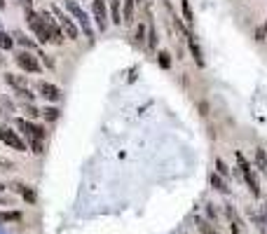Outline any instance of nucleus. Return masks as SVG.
<instances>
[{
    "instance_id": "72a5a7b5",
    "label": "nucleus",
    "mask_w": 267,
    "mask_h": 234,
    "mask_svg": "<svg viewBox=\"0 0 267 234\" xmlns=\"http://www.w3.org/2000/svg\"><path fill=\"white\" fill-rule=\"evenodd\" d=\"M17 2H19V5L24 7V12H26V10H33V0H17Z\"/></svg>"
},
{
    "instance_id": "4468645a",
    "label": "nucleus",
    "mask_w": 267,
    "mask_h": 234,
    "mask_svg": "<svg viewBox=\"0 0 267 234\" xmlns=\"http://www.w3.org/2000/svg\"><path fill=\"white\" fill-rule=\"evenodd\" d=\"M10 187L17 192V194H22L28 204H35V190H33L31 185H26V183H12Z\"/></svg>"
},
{
    "instance_id": "4be33fe9",
    "label": "nucleus",
    "mask_w": 267,
    "mask_h": 234,
    "mask_svg": "<svg viewBox=\"0 0 267 234\" xmlns=\"http://www.w3.org/2000/svg\"><path fill=\"white\" fill-rule=\"evenodd\" d=\"M59 117H61V110H59L56 106H45V108H43V119H45V122L54 124Z\"/></svg>"
},
{
    "instance_id": "dca6fc26",
    "label": "nucleus",
    "mask_w": 267,
    "mask_h": 234,
    "mask_svg": "<svg viewBox=\"0 0 267 234\" xmlns=\"http://www.w3.org/2000/svg\"><path fill=\"white\" fill-rule=\"evenodd\" d=\"M12 35H14V43H17V45H22L24 49H31V52H38V43H35V40H31V35H26V33H22V31H14Z\"/></svg>"
},
{
    "instance_id": "5701e85b",
    "label": "nucleus",
    "mask_w": 267,
    "mask_h": 234,
    "mask_svg": "<svg viewBox=\"0 0 267 234\" xmlns=\"http://www.w3.org/2000/svg\"><path fill=\"white\" fill-rule=\"evenodd\" d=\"M256 169L260 173H267V152L263 148H256Z\"/></svg>"
},
{
    "instance_id": "f257e3e1",
    "label": "nucleus",
    "mask_w": 267,
    "mask_h": 234,
    "mask_svg": "<svg viewBox=\"0 0 267 234\" xmlns=\"http://www.w3.org/2000/svg\"><path fill=\"white\" fill-rule=\"evenodd\" d=\"M235 160H237V169H239V173H242V178H244L248 192H251L253 197H260V183H258V176H256L253 164L246 160L244 152H239V150H235Z\"/></svg>"
},
{
    "instance_id": "2eb2a0df",
    "label": "nucleus",
    "mask_w": 267,
    "mask_h": 234,
    "mask_svg": "<svg viewBox=\"0 0 267 234\" xmlns=\"http://www.w3.org/2000/svg\"><path fill=\"white\" fill-rule=\"evenodd\" d=\"M136 5H139V0H124V12H122V23H124V26H134Z\"/></svg>"
},
{
    "instance_id": "bb28decb",
    "label": "nucleus",
    "mask_w": 267,
    "mask_h": 234,
    "mask_svg": "<svg viewBox=\"0 0 267 234\" xmlns=\"http://www.w3.org/2000/svg\"><path fill=\"white\" fill-rule=\"evenodd\" d=\"M19 220H22V213H19V211H0V225L19 223Z\"/></svg>"
},
{
    "instance_id": "39448f33",
    "label": "nucleus",
    "mask_w": 267,
    "mask_h": 234,
    "mask_svg": "<svg viewBox=\"0 0 267 234\" xmlns=\"http://www.w3.org/2000/svg\"><path fill=\"white\" fill-rule=\"evenodd\" d=\"M14 64L22 68L24 73L28 75H40L43 73V64H40V56L35 52H31V49H22V52L14 54Z\"/></svg>"
},
{
    "instance_id": "423d86ee",
    "label": "nucleus",
    "mask_w": 267,
    "mask_h": 234,
    "mask_svg": "<svg viewBox=\"0 0 267 234\" xmlns=\"http://www.w3.org/2000/svg\"><path fill=\"white\" fill-rule=\"evenodd\" d=\"M14 127H17V131L24 136V140H28V139H45L47 140V136H49L43 124H35L33 119H26V117H17V119H14Z\"/></svg>"
},
{
    "instance_id": "cd10ccee",
    "label": "nucleus",
    "mask_w": 267,
    "mask_h": 234,
    "mask_svg": "<svg viewBox=\"0 0 267 234\" xmlns=\"http://www.w3.org/2000/svg\"><path fill=\"white\" fill-rule=\"evenodd\" d=\"M14 45H17V43H14V35L0 31V49H12Z\"/></svg>"
},
{
    "instance_id": "f03ea898",
    "label": "nucleus",
    "mask_w": 267,
    "mask_h": 234,
    "mask_svg": "<svg viewBox=\"0 0 267 234\" xmlns=\"http://www.w3.org/2000/svg\"><path fill=\"white\" fill-rule=\"evenodd\" d=\"M64 10L73 17L75 22H77L80 31L85 33L89 40H94V38H97V35H94V28H92V19L87 17V12L80 7V2H77V0H64Z\"/></svg>"
},
{
    "instance_id": "c9c22d12",
    "label": "nucleus",
    "mask_w": 267,
    "mask_h": 234,
    "mask_svg": "<svg viewBox=\"0 0 267 234\" xmlns=\"http://www.w3.org/2000/svg\"><path fill=\"white\" fill-rule=\"evenodd\" d=\"M7 190V185H5V183H0V192H5Z\"/></svg>"
},
{
    "instance_id": "c756f323",
    "label": "nucleus",
    "mask_w": 267,
    "mask_h": 234,
    "mask_svg": "<svg viewBox=\"0 0 267 234\" xmlns=\"http://www.w3.org/2000/svg\"><path fill=\"white\" fill-rule=\"evenodd\" d=\"M216 171H218L223 178H227V176H230V169H227V164H225L220 157H216Z\"/></svg>"
},
{
    "instance_id": "b1692460",
    "label": "nucleus",
    "mask_w": 267,
    "mask_h": 234,
    "mask_svg": "<svg viewBox=\"0 0 267 234\" xmlns=\"http://www.w3.org/2000/svg\"><path fill=\"white\" fill-rule=\"evenodd\" d=\"M26 143H28V150L33 155H38V157L45 155V139H28Z\"/></svg>"
},
{
    "instance_id": "7ed1b4c3",
    "label": "nucleus",
    "mask_w": 267,
    "mask_h": 234,
    "mask_svg": "<svg viewBox=\"0 0 267 234\" xmlns=\"http://www.w3.org/2000/svg\"><path fill=\"white\" fill-rule=\"evenodd\" d=\"M24 19H26V26L31 28V33L35 35V40L40 45H52L49 43V31H47V26H45V19L40 12L35 10H26L24 12Z\"/></svg>"
},
{
    "instance_id": "2f4dec72",
    "label": "nucleus",
    "mask_w": 267,
    "mask_h": 234,
    "mask_svg": "<svg viewBox=\"0 0 267 234\" xmlns=\"http://www.w3.org/2000/svg\"><path fill=\"white\" fill-rule=\"evenodd\" d=\"M38 56L43 59V64L47 66V68H54V59H49V56H47V54H43V52H38Z\"/></svg>"
},
{
    "instance_id": "a878e982",
    "label": "nucleus",
    "mask_w": 267,
    "mask_h": 234,
    "mask_svg": "<svg viewBox=\"0 0 267 234\" xmlns=\"http://www.w3.org/2000/svg\"><path fill=\"white\" fill-rule=\"evenodd\" d=\"M14 94H17V98H22V101H26V103H33L35 101V92H33L31 87H24V89H14Z\"/></svg>"
},
{
    "instance_id": "6e6552de",
    "label": "nucleus",
    "mask_w": 267,
    "mask_h": 234,
    "mask_svg": "<svg viewBox=\"0 0 267 234\" xmlns=\"http://www.w3.org/2000/svg\"><path fill=\"white\" fill-rule=\"evenodd\" d=\"M92 17L97 22L98 31L106 33L110 28V10H108V0H92Z\"/></svg>"
},
{
    "instance_id": "f8f14e48",
    "label": "nucleus",
    "mask_w": 267,
    "mask_h": 234,
    "mask_svg": "<svg viewBox=\"0 0 267 234\" xmlns=\"http://www.w3.org/2000/svg\"><path fill=\"white\" fill-rule=\"evenodd\" d=\"M225 213H227V220H230L232 234H244V223H242V218L237 215L235 206H232V204H225Z\"/></svg>"
},
{
    "instance_id": "e433bc0d",
    "label": "nucleus",
    "mask_w": 267,
    "mask_h": 234,
    "mask_svg": "<svg viewBox=\"0 0 267 234\" xmlns=\"http://www.w3.org/2000/svg\"><path fill=\"white\" fill-rule=\"evenodd\" d=\"M0 66H5V56H2V52H0Z\"/></svg>"
},
{
    "instance_id": "393cba45",
    "label": "nucleus",
    "mask_w": 267,
    "mask_h": 234,
    "mask_svg": "<svg viewBox=\"0 0 267 234\" xmlns=\"http://www.w3.org/2000/svg\"><path fill=\"white\" fill-rule=\"evenodd\" d=\"M134 43H136V47H146V23H143V22L136 23V31H134Z\"/></svg>"
},
{
    "instance_id": "0eeeda50",
    "label": "nucleus",
    "mask_w": 267,
    "mask_h": 234,
    "mask_svg": "<svg viewBox=\"0 0 267 234\" xmlns=\"http://www.w3.org/2000/svg\"><path fill=\"white\" fill-rule=\"evenodd\" d=\"M0 140L7 145V148L17 150V152H28V143L24 140V136L19 131H14L7 124H0Z\"/></svg>"
},
{
    "instance_id": "7c9ffc66",
    "label": "nucleus",
    "mask_w": 267,
    "mask_h": 234,
    "mask_svg": "<svg viewBox=\"0 0 267 234\" xmlns=\"http://www.w3.org/2000/svg\"><path fill=\"white\" fill-rule=\"evenodd\" d=\"M157 64H160L162 68H171V56L167 52H160L157 54Z\"/></svg>"
},
{
    "instance_id": "1a4fd4ad",
    "label": "nucleus",
    "mask_w": 267,
    "mask_h": 234,
    "mask_svg": "<svg viewBox=\"0 0 267 234\" xmlns=\"http://www.w3.org/2000/svg\"><path fill=\"white\" fill-rule=\"evenodd\" d=\"M40 14H43L47 31H49V43L56 45V47H59V45H64L66 43V35H64V31H61L59 22H56V17L52 14V10H40Z\"/></svg>"
},
{
    "instance_id": "a211bd4d",
    "label": "nucleus",
    "mask_w": 267,
    "mask_h": 234,
    "mask_svg": "<svg viewBox=\"0 0 267 234\" xmlns=\"http://www.w3.org/2000/svg\"><path fill=\"white\" fill-rule=\"evenodd\" d=\"M108 10H110V22L115 26H122V0H108Z\"/></svg>"
},
{
    "instance_id": "ea45409f",
    "label": "nucleus",
    "mask_w": 267,
    "mask_h": 234,
    "mask_svg": "<svg viewBox=\"0 0 267 234\" xmlns=\"http://www.w3.org/2000/svg\"><path fill=\"white\" fill-rule=\"evenodd\" d=\"M0 119H2V108H0Z\"/></svg>"
},
{
    "instance_id": "f3484780",
    "label": "nucleus",
    "mask_w": 267,
    "mask_h": 234,
    "mask_svg": "<svg viewBox=\"0 0 267 234\" xmlns=\"http://www.w3.org/2000/svg\"><path fill=\"white\" fill-rule=\"evenodd\" d=\"M5 82L12 87V89H24V87H28V77L26 75H17V73H5Z\"/></svg>"
},
{
    "instance_id": "9d476101",
    "label": "nucleus",
    "mask_w": 267,
    "mask_h": 234,
    "mask_svg": "<svg viewBox=\"0 0 267 234\" xmlns=\"http://www.w3.org/2000/svg\"><path fill=\"white\" fill-rule=\"evenodd\" d=\"M35 92H38V96H43L47 103H56V101H61V87H56L54 82H47V80H40L38 82V87H35Z\"/></svg>"
},
{
    "instance_id": "aec40b11",
    "label": "nucleus",
    "mask_w": 267,
    "mask_h": 234,
    "mask_svg": "<svg viewBox=\"0 0 267 234\" xmlns=\"http://www.w3.org/2000/svg\"><path fill=\"white\" fill-rule=\"evenodd\" d=\"M194 227L199 230V234H220V232H218V227H216L214 223H209L206 218H199V215L194 218Z\"/></svg>"
},
{
    "instance_id": "412c9836",
    "label": "nucleus",
    "mask_w": 267,
    "mask_h": 234,
    "mask_svg": "<svg viewBox=\"0 0 267 234\" xmlns=\"http://www.w3.org/2000/svg\"><path fill=\"white\" fill-rule=\"evenodd\" d=\"M181 12H183V22H185V26L193 31L194 14H193V7H190V0H181Z\"/></svg>"
},
{
    "instance_id": "f704fd0d",
    "label": "nucleus",
    "mask_w": 267,
    "mask_h": 234,
    "mask_svg": "<svg viewBox=\"0 0 267 234\" xmlns=\"http://www.w3.org/2000/svg\"><path fill=\"white\" fill-rule=\"evenodd\" d=\"M206 213L211 215V220H216V215H218V213H216V209H214V204H206Z\"/></svg>"
},
{
    "instance_id": "20e7f679",
    "label": "nucleus",
    "mask_w": 267,
    "mask_h": 234,
    "mask_svg": "<svg viewBox=\"0 0 267 234\" xmlns=\"http://www.w3.org/2000/svg\"><path fill=\"white\" fill-rule=\"evenodd\" d=\"M49 10H52V14L56 17V22H59V26H61L64 35L71 40V43H75V40L80 38V26H77V22H75L68 12H64L61 7H56V5H49Z\"/></svg>"
},
{
    "instance_id": "473e14b6",
    "label": "nucleus",
    "mask_w": 267,
    "mask_h": 234,
    "mask_svg": "<svg viewBox=\"0 0 267 234\" xmlns=\"http://www.w3.org/2000/svg\"><path fill=\"white\" fill-rule=\"evenodd\" d=\"M253 35H256V40H258V43H263V40H265V35H267V33H265V28L260 26V28H258V31L253 33Z\"/></svg>"
},
{
    "instance_id": "c85d7f7f",
    "label": "nucleus",
    "mask_w": 267,
    "mask_h": 234,
    "mask_svg": "<svg viewBox=\"0 0 267 234\" xmlns=\"http://www.w3.org/2000/svg\"><path fill=\"white\" fill-rule=\"evenodd\" d=\"M24 113H26V117L33 119V122H35L38 117H43V110H40V108H35L33 103H26V106H24Z\"/></svg>"
},
{
    "instance_id": "6ab92c4d",
    "label": "nucleus",
    "mask_w": 267,
    "mask_h": 234,
    "mask_svg": "<svg viewBox=\"0 0 267 234\" xmlns=\"http://www.w3.org/2000/svg\"><path fill=\"white\" fill-rule=\"evenodd\" d=\"M209 183H211V187H214L216 192H220V194H230V187H227L225 178L218 173V171H214V173L209 176Z\"/></svg>"
},
{
    "instance_id": "9b49d317",
    "label": "nucleus",
    "mask_w": 267,
    "mask_h": 234,
    "mask_svg": "<svg viewBox=\"0 0 267 234\" xmlns=\"http://www.w3.org/2000/svg\"><path fill=\"white\" fill-rule=\"evenodd\" d=\"M157 43H160V38H157V26H155V19H152V12L148 10V19H146V49L155 52V49H157Z\"/></svg>"
},
{
    "instance_id": "4c0bfd02",
    "label": "nucleus",
    "mask_w": 267,
    "mask_h": 234,
    "mask_svg": "<svg viewBox=\"0 0 267 234\" xmlns=\"http://www.w3.org/2000/svg\"><path fill=\"white\" fill-rule=\"evenodd\" d=\"M5 7H7V5H5V0H0V10H5Z\"/></svg>"
},
{
    "instance_id": "58836bf2",
    "label": "nucleus",
    "mask_w": 267,
    "mask_h": 234,
    "mask_svg": "<svg viewBox=\"0 0 267 234\" xmlns=\"http://www.w3.org/2000/svg\"><path fill=\"white\" fill-rule=\"evenodd\" d=\"M263 28H265V33H267V22H265V23H263Z\"/></svg>"
},
{
    "instance_id": "ddd939ff",
    "label": "nucleus",
    "mask_w": 267,
    "mask_h": 234,
    "mask_svg": "<svg viewBox=\"0 0 267 234\" xmlns=\"http://www.w3.org/2000/svg\"><path fill=\"white\" fill-rule=\"evenodd\" d=\"M185 40H188V49H190V54H193L194 64L202 68V66H204V54H202V47H199V43H197V38H194V33H190Z\"/></svg>"
}]
</instances>
